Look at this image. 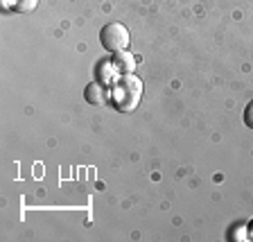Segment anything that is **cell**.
Wrapping results in <instances>:
<instances>
[{
	"instance_id": "1",
	"label": "cell",
	"mask_w": 253,
	"mask_h": 242,
	"mask_svg": "<svg viewBox=\"0 0 253 242\" xmlns=\"http://www.w3.org/2000/svg\"><path fill=\"white\" fill-rule=\"evenodd\" d=\"M129 30L122 23H106L100 32L102 48L106 52H125L129 48Z\"/></svg>"
},
{
	"instance_id": "3",
	"label": "cell",
	"mask_w": 253,
	"mask_h": 242,
	"mask_svg": "<svg viewBox=\"0 0 253 242\" xmlns=\"http://www.w3.org/2000/svg\"><path fill=\"white\" fill-rule=\"evenodd\" d=\"M86 100L97 106L106 104V102L111 100V91H106L102 82H93V84H88V89H86Z\"/></svg>"
},
{
	"instance_id": "4",
	"label": "cell",
	"mask_w": 253,
	"mask_h": 242,
	"mask_svg": "<svg viewBox=\"0 0 253 242\" xmlns=\"http://www.w3.org/2000/svg\"><path fill=\"white\" fill-rule=\"evenodd\" d=\"M113 66H116L118 73H122V75H131V73H133V68H136V61H133L131 54L122 52V54H118V57L113 59Z\"/></svg>"
},
{
	"instance_id": "5",
	"label": "cell",
	"mask_w": 253,
	"mask_h": 242,
	"mask_svg": "<svg viewBox=\"0 0 253 242\" xmlns=\"http://www.w3.org/2000/svg\"><path fill=\"white\" fill-rule=\"evenodd\" d=\"M39 5V0H11V7H14L16 11H32V9H37Z\"/></svg>"
},
{
	"instance_id": "7",
	"label": "cell",
	"mask_w": 253,
	"mask_h": 242,
	"mask_svg": "<svg viewBox=\"0 0 253 242\" xmlns=\"http://www.w3.org/2000/svg\"><path fill=\"white\" fill-rule=\"evenodd\" d=\"M247 233H249V240H253V220H251V224H249Z\"/></svg>"
},
{
	"instance_id": "2",
	"label": "cell",
	"mask_w": 253,
	"mask_h": 242,
	"mask_svg": "<svg viewBox=\"0 0 253 242\" xmlns=\"http://www.w3.org/2000/svg\"><path fill=\"white\" fill-rule=\"evenodd\" d=\"M129 95H131L133 100H140V79H138L136 75H125V77L118 82L116 89L111 91V102L120 111H131L129 100H126Z\"/></svg>"
},
{
	"instance_id": "6",
	"label": "cell",
	"mask_w": 253,
	"mask_h": 242,
	"mask_svg": "<svg viewBox=\"0 0 253 242\" xmlns=\"http://www.w3.org/2000/svg\"><path fill=\"white\" fill-rule=\"evenodd\" d=\"M244 125L249 127V129H253V100L247 104V109H244Z\"/></svg>"
}]
</instances>
